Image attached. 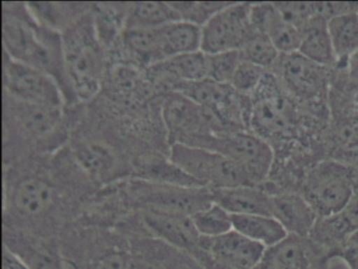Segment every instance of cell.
<instances>
[{
	"label": "cell",
	"mask_w": 358,
	"mask_h": 269,
	"mask_svg": "<svg viewBox=\"0 0 358 269\" xmlns=\"http://www.w3.org/2000/svg\"><path fill=\"white\" fill-rule=\"evenodd\" d=\"M3 47L8 56L50 75L57 83V77L68 80L62 37L53 28L37 24L30 11L26 18L5 17Z\"/></svg>",
	"instance_id": "cell-1"
},
{
	"label": "cell",
	"mask_w": 358,
	"mask_h": 269,
	"mask_svg": "<svg viewBox=\"0 0 358 269\" xmlns=\"http://www.w3.org/2000/svg\"><path fill=\"white\" fill-rule=\"evenodd\" d=\"M64 68L69 84L81 100H89L98 93L103 72L101 49L87 20L70 26L62 36Z\"/></svg>",
	"instance_id": "cell-2"
},
{
	"label": "cell",
	"mask_w": 358,
	"mask_h": 269,
	"mask_svg": "<svg viewBox=\"0 0 358 269\" xmlns=\"http://www.w3.org/2000/svg\"><path fill=\"white\" fill-rule=\"evenodd\" d=\"M169 160L184 173L210 189L243 185L257 187L242 166L213 150L173 144Z\"/></svg>",
	"instance_id": "cell-3"
},
{
	"label": "cell",
	"mask_w": 358,
	"mask_h": 269,
	"mask_svg": "<svg viewBox=\"0 0 358 269\" xmlns=\"http://www.w3.org/2000/svg\"><path fill=\"white\" fill-rule=\"evenodd\" d=\"M299 193L317 217L341 213L354 194L349 167L341 160H324L308 172Z\"/></svg>",
	"instance_id": "cell-4"
},
{
	"label": "cell",
	"mask_w": 358,
	"mask_h": 269,
	"mask_svg": "<svg viewBox=\"0 0 358 269\" xmlns=\"http://www.w3.org/2000/svg\"><path fill=\"white\" fill-rule=\"evenodd\" d=\"M196 147L213 150L238 162L257 187L266 180L273 164V150L269 143L246 131L207 135L199 141Z\"/></svg>",
	"instance_id": "cell-5"
},
{
	"label": "cell",
	"mask_w": 358,
	"mask_h": 269,
	"mask_svg": "<svg viewBox=\"0 0 358 269\" xmlns=\"http://www.w3.org/2000/svg\"><path fill=\"white\" fill-rule=\"evenodd\" d=\"M273 78L266 74L253 93L255 99L249 109L248 124L253 133L264 139L290 132L296 120L292 102L284 95V89L280 91V85Z\"/></svg>",
	"instance_id": "cell-6"
},
{
	"label": "cell",
	"mask_w": 358,
	"mask_h": 269,
	"mask_svg": "<svg viewBox=\"0 0 358 269\" xmlns=\"http://www.w3.org/2000/svg\"><path fill=\"white\" fill-rule=\"evenodd\" d=\"M5 55L3 85L12 97L29 105L62 107L64 95L53 77Z\"/></svg>",
	"instance_id": "cell-7"
},
{
	"label": "cell",
	"mask_w": 358,
	"mask_h": 269,
	"mask_svg": "<svg viewBox=\"0 0 358 269\" xmlns=\"http://www.w3.org/2000/svg\"><path fill=\"white\" fill-rule=\"evenodd\" d=\"M252 33L250 3H230L202 26L201 51L207 55L241 51Z\"/></svg>",
	"instance_id": "cell-8"
},
{
	"label": "cell",
	"mask_w": 358,
	"mask_h": 269,
	"mask_svg": "<svg viewBox=\"0 0 358 269\" xmlns=\"http://www.w3.org/2000/svg\"><path fill=\"white\" fill-rule=\"evenodd\" d=\"M162 116L169 131L171 146L177 143L194 145L204 137L202 129H205L206 125H227L217 114L198 105L180 93L169 95L165 99Z\"/></svg>",
	"instance_id": "cell-9"
},
{
	"label": "cell",
	"mask_w": 358,
	"mask_h": 269,
	"mask_svg": "<svg viewBox=\"0 0 358 269\" xmlns=\"http://www.w3.org/2000/svg\"><path fill=\"white\" fill-rule=\"evenodd\" d=\"M272 68L282 89L299 101H316L326 93L329 68L299 53L280 55Z\"/></svg>",
	"instance_id": "cell-10"
},
{
	"label": "cell",
	"mask_w": 358,
	"mask_h": 269,
	"mask_svg": "<svg viewBox=\"0 0 358 269\" xmlns=\"http://www.w3.org/2000/svg\"><path fill=\"white\" fill-rule=\"evenodd\" d=\"M265 250L232 229L219 237H201L198 254L209 269H255Z\"/></svg>",
	"instance_id": "cell-11"
},
{
	"label": "cell",
	"mask_w": 358,
	"mask_h": 269,
	"mask_svg": "<svg viewBox=\"0 0 358 269\" xmlns=\"http://www.w3.org/2000/svg\"><path fill=\"white\" fill-rule=\"evenodd\" d=\"M329 254L309 237L288 235L266 248L255 269H330Z\"/></svg>",
	"instance_id": "cell-12"
},
{
	"label": "cell",
	"mask_w": 358,
	"mask_h": 269,
	"mask_svg": "<svg viewBox=\"0 0 358 269\" xmlns=\"http://www.w3.org/2000/svg\"><path fill=\"white\" fill-rule=\"evenodd\" d=\"M148 210L192 217L213 203L210 187H189L180 185H152L143 192Z\"/></svg>",
	"instance_id": "cell-13"
},
{
	"label": "cell",
	"mask_w": 358,
	"mask_h": 269,
	"mask_svg": "<svg viewBox=\"0 0 358 269\" xmlns=\"http://www.w3.org/2000/svg\"><path fill=\"white\" fill-rule=\"evenodd\" d=\"M250 22L253 30L271 40L280 55L299 52L301 30L288 24L274 3H250Z\"/></svg>",
	"instance_id": "cell-14"
},
{
	"label": "cell",
	"mask_w": 358,
	"mask_h": 269,
	"mask_svg": "<svg viewBox=\"0 0 358 269\" xmlns=\"http://www.w3.org/2000/svg\"><path fill=\"white\" fill-rule=\"evenodd\" d=\"M271 216L284 227L288 235L308 237L317 215L297 191H280L271 194Z\"/></svg>",
	"instance_id": "cell-15"
},
{
	"label": "cell",
	"mask_w": 358,
	"mask_h": 269,
	"mask_svg": "<svg viewBox=\"0 0 358 269\" xmlns=\"http://www.w3.org/2000/svg\"><path fill=\"white\" fill-rule=\"evenodd\" d=\"M144 222L150 231L176 247L198 250L201 236L196 231L192 217L148 210Z\"/></svg>",
	"instance_id": "cell-16"
},
{
	"label": "cell",
	"mask_w": 358,
	"mask_h": 269,
	"mask_svg": "<svg viewBox=\"0 0 358 269\" xmlns=\"http://www.w3.org/2000/svg\"><path fill=\"white\" fill-rule=\"evenodd\" d=\"M213 202L230 215L271 216V194L267 189L252 185L211 189Z\"/></svg>",
	"instance_id": "cell-17"
},
{
	"label": "cell",
	"mask_w": 358,
	"mask_h": 269,
	"mask_svg": "<svg viewBox=\"0 0 358 269\" xmlns=\"http://www.w3.org/2000/svg\"><path fill=\"white\" fill-rule=\"evenodd\" d=\"M154 78H175L179 83H194L208 79V59L204 52L182 54L148 68Z\"/></svg>",
	"instance_id": "cell-18"
},
{
	"label": "cell",
	"mask_w": 358,
	"mask_h": 269,
	"mask_svg": "<svg viewBox=\"0 0 358 269\" xmlns=\"http://www.w3.org/2000/svg\"><path fill=\"white\" fill-rule=\"evenodd\" d=\"M297 53L324 68L336 64L329 36L328 20L315 16L301 29V43Z\"/></svg>",
	"instance_id": "cell-19"
},
{
	"label": "cell",
	"mask_w": 358,
	"mask_h": 269,
	"mask_svg": "<svg viewBox=\"0 0 358 269\" xmlns=\"http://www.w3.org/2000/svg\"><path fill=\"white\" fill-rule=\"evenodd\" d=\"M123 43L137 61L148 66L167 59L162 26L125 29Z\"/></svg>",
	"instance_id": "cell-20"
},
{
	"label": "cell",
	"mask_w": 358,
	"mask_h": 269,
	"mask_svg": "<svg viewBox=\"0 0 358 269\" xmlns=\"http://www.w3.org/2000/svg\"><path fill=\"white\" fill-rule=\"evenodd\" d=\"M353 233L354 229L341 212L332 216L318 217L308 237L320 246L332 260L345 249Z\"/></svg>",
	"instance_id": "cell-21"
},
{
	"label": "cell",
	"mask_w": 358,
	"mask_h": 269,
	"mask_svg": "<svg viewBox=\"0 0 358 269\" xmlns=\"http://www.w3.org/2000/svg\"><path fill=\"white\" fill-rule=\"evenodd\" d=\"M232 229L251 241L268 248L288 236L284 227L272 216L266 215H231Z\"/></svg>",
	"instance_id": "cell-22"
},
{
	"label": "cell",
	"mask_w": 358,
	"mask_h": 269,
	"mask_svg": "<svg viewBox=\"0 0 358 269\" xmlns=\"http://www.w3.org/2000/svg\"><path fill=\"white\" fill-rule=\"evenodd\" d=\"M53 187L38 178H26L20 181L13 194L14 208L28 217L39 216L47 212L54 203Z\"/></svg>",
	"instance_id": "cell-23"
},
{
	"label": "cell",
	"mask_w": 358,
	"mask_h": 269,
	"mask_svg": "<svg viewBox=\"0 0 358 269\" xmlns=\"http://www.w3.org/2000/svg\"><path fill=\"white\" fill-rule=\"evenodd\" d=\"M328 32L337 66H348L358 52V13L331 18Z\"/></svg>",
	"instance_id": "cell-24"
},
{
	"label": "cell",
	"mask_w": 358,
	"mask_h": 269,
	"mask_svg": "<svg viewBox=\"0 0 358 269\" xmlns=\"http://www.w3.org/2000/svg\"><path fill=\"white\" fill-rule=\"evenodd\" d=\"M182 20L171 3H135L129 5L125 17V29L160 28Z\"/></svg>",
	"instance_id": "cell-25"
},
{
	"label": "cell",
	"mask_w": 358,
	"mask_h": 269,
	"mask_svg": "<svg viewBox=\"0 0 358 269\" xmlns=\"http://www.w3.org/2000/svg\"><path fill=\"white\" fill-rule=\"evenodd\" d=\"M162 33L167 59L173 56L201 51L202 28L196 24L179 20L163 26Z\"/></svg>",
	"instance_id": "cell-26"
},
{
	"label": "cell",
	"mask_w": 358,
	"mask_h": 269,
	"mask_svg": "<svg viewBox=\"0 0 358 269\" xmlns=\"http://www.w3.org/2000/svg\"><path fill=\"white\" fill-rule=\"evenodd\" d=\"M192 220L201 237H219L234 229L231 215L215 202L205 210L192 215Z\"/></svg>",
	"instance_id": "cell-27"
},
{
	"label": "cell",
	"mask_w": 358,
	"mask_h": 269,
	"mask_svg": "<svg viewBox=\"0 0 358 269\" xmlns=\"http://www.w3.org/2000/svg\"><path fill=\"white\" fill-rule=\"evenodd\" d=\"M243 60L251 62L264 70L272 68L280 54L269 38L253 30L252 35L240 51Z\"/></svg>",
	"instance_id": "cell-28"
},
{
	"label": "cell",
	"mask_w": 358,
	"mask_h": 269,
	"mask_svg": "<svg viewBox=\"0 0 358 269\" xmlns=\"http://www.w3.org/2000/svg\"><path fill=\"white\" fill-rule=\"evenodd\" d=\"M60 118V108L26 104V114L22 118L27 130L33 134L43 135L55 128Z\"/></svg>",
	"instance_id": "cell-29"
},
{
	"label": "cell",
	"mask_w": 358,
	"mask_h": 269,
	"mask_svg": "<svg viewBox=\"0 0 358 269\" xmlns=\"http://www.w3.org/2000/svg\"><path fill=\"white\" fill-rule=\"evenodd\" d=\"M207 59L209 80L219 84L229 85L242 57L240 51H231L207 55Z\"/></svg>",
	"instance_id": "cell-30"
},
{
	"label": "cell",
	"mask_w": 358,
	"mask_h": 269,
	"mask_svg": "<svg viewBox=\"0 0 358 269\" xmlns=\"http://www.w3.org/2000/svg\"><path fill=\"white\" fill-rule=\"evenodd\" d=\"M265 76L266 70L264 68L242 59L229 85L240 95H253Z\"/></svg>",
	"instance_id": "cell-31"
},
{
	"label": "cell",
	"mask_w": 358,
	"mask_h": 269,
	"mask_svg": "<svg viewBox=\"0 0 358 269\" xmlns=\"http://www.w3.org/2000/svg\"><path fill=\"white\" fill-rule=\"evenodd\" d=\"M230 3H171L182 20L192 22L202 28L217 12Z\"/></svg>",
	"instance_id": "cell-32"
},
{
	"label": "cell",
	"mask_w": 358,
	"mask_h": 269,
	"mask_svg": "<svg viewBox=\"0 0 358 269\" xmlns=\"http://www.w3.org/2000/svg\"><path fill=\"white\" fill-rule=\"evenodd\" d=\"M76 156L83 168L93 175L106 172L113 162L110 152L96 144L83 146L77 151Z\"/></svg>",
	"instance_id": "cell-33"
},
{
	"label": "cell",
	"mask_w": 358,
	"mask_h": 269,
	"mask_svg": "<svg viewBox=\"0 0 358 269\" xmlns=\"http://www.w3.org/2000/svg\"><path fill=\"white\" fill-rule=\"evenodd\" d=\"M288 24L301 30L310 20L317 16L316 3H273Z\"/></svg>",
	"instance_id": "cell-34"
},
{
	"label": "cell",
	"mask_w": 358,
	"mask_h": 269,
	"mask_svg": "<svg viewBox=\"0 0 358 269\" xmlns=\"http://www.w3.org/2000/svg\"><path fill=\"white\" fill-rule=\"evenodd\" d=\"M350 13H358V3H316V14L327 20Z\"/></svg>",
	"instance_id": "cell-35"
},
{
	"label": "cell",
	"mask_w": 358,
	"mask_h": 269,
	"mask_svg": "<svg viewBox=\"0 0 358 269\" xmlns=\"http://www.w3.org/2000/svg\"><path fill=\"white\" fill-rule=\"evenodd\" d=\"M131 259L122 252H113L104 254L96 263L94 269H131Z\"/></svg>",
	"instance_id": "cell-36"
},
{
	"label": "cell",
	"mask_w": 358,
	"mask_h": 269,
	"mask_svg": "<svg viewBox=\"0 0 358 269\" xmlns=\"http://www.w3.org/2000/svg\"><path fill=\"white\" fill-rule=\"evenodd\" d=\"M341 214L347 219L354 231L358 229V192L353 194L349 203L341 210Z\"/></svg>",
	"instance_id": "cell-37"
},
{
	"label": "cell",
	"mask_w": 358,
	"mask_h": 269,
	"mask_svg": "<svg viewBox=\"0 0 358 269\" xmlns=\"http://www.w3.org/2000/svg\"><path fill=\"white\" fill-rule=\"evenodd\" d=\"M3 269H31L24 260L10 248H3Z\"/></svg>",
	"instance_id": "cell-38"
},
{
	"label": "cell",
	"mask_w": 358,
	"mask_h": 269,
	"mask_svg": "<svg viewBox=\"0 0 358 269\" xmlns=\"http://www.w3.org/2000/svg\"><path fill=\"white\" fill-rule=\"evenodd\" d=\"M341 259L349 269H358V247H347L337 256Z\"/></svg>",
	"instance_id": "cell-39"
},
{
	"label": "cell",
	"mask_w": 358,
	"mask_h": 269,
	"mask_svg": "<svg viewBox=\"0 0 358 269\" xmlns=\"http://www.w3.org/2000/svg\"><path fill=\"white\" fill-rule=\"evenodd\" d=\"M349 167L350 179L353 185L354 193L358 192V157L348 164Z\"/></svg>",
	"instance_id": "cell-40"
},
{
	"label": "cell",
	"mask_w": 358,
	"mask_h": 269,
	"mask_svg": "<svg viewBox=\"0 0 358 269\" xmlns=\"http://www.w3.org/2000/svg\"><path fill=\"white\" fill-rule=\"evenodd\" d=\"M348 70L350 75L358 81V52L348 62Z\"/></svg>",
	"instance_id": "cell-41"
},
{
	"label": "cell",
	"mask_w": 358,
	"mask_h": 269,
	"mask_svg": "<svg viewBox=\"0 0 358 269\" xmlns=\"http://www.w3.org/2000/svg\"><path fill=\"white\" fill-rule=\"evenodd\" d=\"M347 247H358V229H356L351 237H350L349 241H348Z\"/></svg>",
	"instance_id": "cell-42"
},
{
	"label": "cell",
	"mask_w": 358,
	"mask_h": 269,
	"mask_svg": "<svg viewBox=\"0 0 358 269\" xmlns=\"http://www.w3.org/2000/svg\"><path fill=\"white\" fill-rule=\"evenodd\" d=\"M356 106H357L358 108V95L356 97V102H355Z\"/></svg>",
	"instance_id": "cell-43"
}]
</instances>
